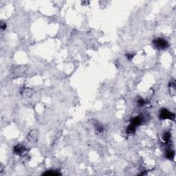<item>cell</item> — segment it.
Segmentation results:
<instances>
[{
	"label": "cell",
	"instance_id": "cell-1",
	"mask_svg": "<svg viewBox=\"0 0 176 176\" xmlns=\"http://www.w3.org/2000/svg\"><path fill=\"white\" fill-rule=\"evenodd\" d=\"M153 46L159 50H165L169 46L168 41L163 38H157L155 40H153Z\"/></svg>",
	"mask_w": 176,
	"mask_h": 176
},
{
	"label": "cell",
	"instance_id": "cell-2",
	"mask_svg": "<svg viewBox=\"0 0 176 176\" xmlns=\"http://www.w3.org/2000/svg\"><path fill=\"white\" fill-rule=\"evenodd\" d=\"M175 117H176L175 113L171 112L167 109H165V108L162 109L159 114V118L161 120L171 119L174 120H175Z\"/></svg>",
	"mask_w": 176,
	"mask_h": 176
},
{
	"label": "cell",
	"instance_id": "cell-3",
	"mask_svg": "<svg viewBox=\"0 0 176 176\" xmlns=\"http://www.w3.org/2000/svg\"><path fill=\"white\" fill-rule=\"evenodd\" d=\"M26 151L27 149L26 146H24L22 144H17L13 149V153L19 156H22L24 153H26Z\"/></svg>",
	"mask_w": 176,
	"mask_h": 176
},
{
	"label": "cell",
	"instance_id": "cell-4",
	"mask_svg": "<svg viewBox=\"0 0 176 176\" xmlns=\"http://www.w3.org/2000/svg\"><path fill=\"white\" fill-rule=\"evenodd\" d=\"M37 132L35 130H32L30 133H28L27 138L30 140V142H36L37 140Z\"/></svg>",
	"mask_w": 176,
	"mask_h": 176
},
{
	"label": "cell",
	"instance_id": "cell-5",
	"mask_svg": "<svg viewBox=\"0 0 176 176\" xmlns=\"http://www.w3.org/2000/svg\"><path fill=\"white\" fill-rule=\"evenodd\" d=\"M21 95H23V96L30 97L32 95L33 91L31 90L30 88L26 87V88H22L21 90Z\"/></svg>",
	"mask_w": 176,
	"mask_h": 176
},
{
	"label": "cell",
	"instance_id": "cell-6",
	"mask_svg": "<svg viewBox=\"0 0 176 176\" xmlns=\"http://www.w3.org/2000/svg\"><path fill=\"white\" fill-rule=\"evenodd\" d=\"M142 122H143L142 118L140 116H136L131 120L130 124H131V125H133V126L137 127L139 126V125H140L142 124Z\"/></svg>",
	"mask_w": 176,
	"mask_h": 176
},
{
	"label": "cell",
	"instance_id": "cell-7",
	"mask_svg": "<svg viewBox=\"0 0 176 176\" xmlns=\"http://www.w3.org/2000/svg\"><path fill=\"white\" fill-rule=\"evenodd\" d=\"M176 81L175 80H172L169 82V92L172 96H175L176 94Z\"/></svg>",
	"mask_w": 176,
	"mask_h": 176
},
{
	"label": "cell",
	"instance_id": "cell-8",
	"mask_svg": "<svg viewBox=\"0 0 176 176\" xmlns=\"http://www.w3.org/2000/svg\"><path fill=\"white\" fill-rule=\"evenodd\" d=\"M136 130V127L133 126V125L130 124L127 127V128L126 132L127 133H129V134H132V133H135Z\"/></svg>",
	"mask_w": 176,
	"mask_h": 176
},
{
	"label": "cell",
	"instance_id": "cell-9",
	"mask_svg": "<svg viewBox=\"0 0 176 176\" xmlns=\"http://www.w3.org/2000/svg\"><path fill=\"white\" fill-rule=\"evenodd\" d=\"M171 133H170L169 132H168V131L165 132V133L163 134L162 136V139L163 140H164V142L169 143L170 139H171Z\"/></svg>",
	"mask_w": 176,
	"mask_h": 176
},
{
	"label": "cell",
	"instance_id": "cell-10",
	"mask_svg": "<svg viewBox=\"0 0 176 176\" xmlns=\"http://www.w3.org/2000/svg\"><path fill=\"white\" fill-rule=\"evenodd\" d=\"M175 156V152L172 151V150H169L166 151V157L167 159L169 160H173V158Z\"/></svg>",
	"mask_w": 176,
	"mask_h": 176
},
{
	"label": "cell",
	"instance_id": "cell-11",
	"mask_svg": "<svg viewBox=\"0 0 176 176\" xmlns=\"http://www.w3.org/2000/svg\"><path fill=\"white\" fill-rule=\"evenodd\" d=\"M95 129H96V132H98V133H102L104 131V127L100 123H97L96 125H95Z\"/></svg>",
	"mask_w": 176,
	"mask_h": 176
},
{
	"label": "cell",
	"instance_id": "cell-12",
	"mask_svg": "<svg viewBox=\"0 0 176 176\" xmlns=\"http://www.w3.org/2000/svg\"><path fill=\"white\" fill-rule=\"evenodd\" d=\"M43 175L45 176H60L61 173L57 171H48L46 173H44Z\"/></svg>",
	"mask_w": 176,
	"mask_h": 176
},
{
	"label": "cell",
	"instance_id": "cell-13",
	"mask_svg": "<svg viewBox=\"0 0 176 176\" xmlns=\"http://www.w3.org/2000/svg\"><path fill=\"white\" fill-rule=\"evenodd\" d=\"M138 105L140 107H143L144 105H145L146 101H145V100L143 99V98H140L138 100Z\"/></svg>",
	"mask_w": 176,
	"mask_h": 176
},
{
	"label": "cell",
	"instance_id": "cell-14",
	"mask_svg": "<svg viewBox=\"0 0 176 176\" xmlns=\"http://www.w3.org/2000/svg\"><path fill=\"white\" fill-rule=\"evenodd\" d=\"M133 57H134V54H126V57L127 58V59L128 60H131L133 58Z\"/></svg>",
	"mask_w": 176,
	"mask_h": 176
},
{
	"label": "cell",
	"instance_id": "cell-15",
	"mask_svg": "<svg viewBox=\"0 0 176 176\" xmlns=\"http://www.w3.org/2000/svg\"><path fill=\"white\" fill-rule=\"evenodd\" d=\"M6 24L5 23H1V30H6Z\"/></svg>",
	"mask_w": 176,
	"mask_h": 176
}]
</instances>
